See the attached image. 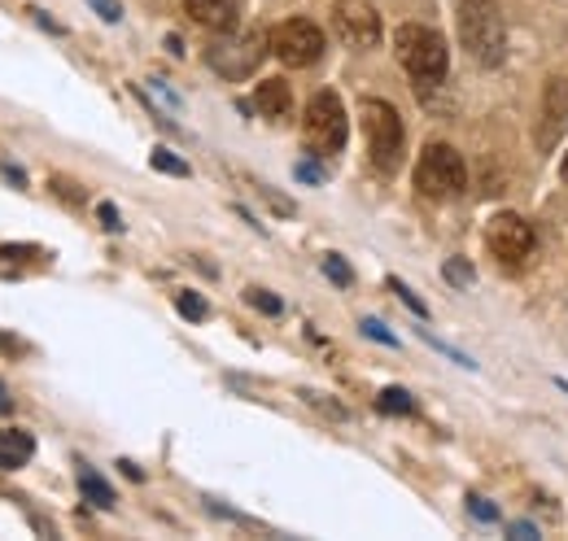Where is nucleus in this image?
Here are the masks:
<instances>
[{
	"label": "nucleus",
	"mask_w": 568,
	"mask_h": 541,
	"mask_svg": "<svg viewBox=\"0 0 568 541\" xmlns=\"http://www.w3.org/2000/svg\"><path fill=\"white\" fill-rule=\"evenodd\" d=\"M459 40L477 67H498L507 53V27L495 0H459Z\"/></svg>",
	"instance_id": "1"
},
{
	"label": "nucleus",
	"mask_w": 568,
	"mask_h": 541,
	"mask_svg": "<svg viewBox=\"0 0 568 541\" xmlns=\"http://www.w3.org/2000/svg\"><path fill=\"white\" fill-rule=\"evenodd\" d=\"M394 49H398V62L407 67V74H412L416 83H425L428 88V83H442V79H446L450 53H446V44H442V35H437V31L407 22V27H398Z\"/></svg>",
	"instance_id": "2"
},
{
	"label": "nucleus",
	"mask_w": 568,
	"mask_h": 541,
	"mask_svg": "<svg viewBox=\"0 0 568 541\" xmlns=\"http://www.w3.org/2000/svg\"><path fill=\"white\" fill-rule=\"evenodd\" d=\"M464 184H468L464 157L450 144H428L420 153V162H416V188L433 202H446V197H459Z\"/></svg>",
	"instance_id": "3"
},
{
	"label": "nucleus",
	"mask_w": 568,
	"mask_h": 541,
	"mask_svg": "<svg viewBox=\"0 0 568 541\" xmlns=\"http://www.w3.org/2000/svg\"><path fill=\"white\" fill-rule=\"evenodd\" d=\"M363 132H367V153L381 171H398L403 162V119L389 101H363Z\"/></svg>",
	"instance_id": "4"
},
{
	"label": "nucleus",
	"mask_w": 568,
	"mask_h": 541,
	"mask_svg": "<svg viewBox=\"0 0 568 541\" xmlns=\"http://www.w3.org/2000/svg\"><path fill=\"white\" fill-rule=\"evenodd\" d=\"M306 144L315 153H324V157L346 144V110H342L337 92L311 96V105H306Z\"/></svg>",
	"instance_id": "5"
},
{
	"label": "nucleus",
	"mask_w": 568,
	"mask_h": 541,
	"mask_svg": "<svg viewBox=\"0 0 568 541\" xmlns=\"http://www.w3.org/2000/svg\"><path fill=\"white\" fill-rule=\"evenodd\" d=\"M267 35L263 31H245V35H232V40H219L211 53H206V62L211 70H219L223 79H250L258 62H263V53H267Z\"/></svg>",
	"instance_id": "6"
},
{
	"label": "nucleus",
	"mask_w": 568,
	"mask_h": 541,
	"mask_svg": "<svg viewBox=\"0 0 568 541\" xmlns=\"http://www.w3.org/2000/svg\"><path fill=\"white\" fill-rule=\"evenodd\" d=\"M267 40H272V53L281 58L284 67H311L324 53V31L315 22H306V18H288Z\"/></svg>",
	"instance_id": "7"
},
{
	"label": "nucleus",
	"mask_w": 568,
	"mask_h": 541,
	"mask_svg": "<svg viewBox=\"0 0 568 541\" xmlns=\"http://www.w3.org/2000/svg\"><path fill=\"white\" fill-rule=\"evenodd\" d=\"M486 241H490V254H495L498 263H507V267H520V263H529L534 258V227L525 223V218H516V214H498L495 223H490V232H486Z\"/></svg>",
	"instance_id": "8"
},
{
	"label": "nucleus",
	"mask_w": 568,
	"mask_h": 541,
	"mask_svg": "<svg viewBox=\"0 0 568 541\" xmlns=\"http://www.w3.org/2000/svg\"><path fill=\"white\" fill-rule=\"evenodd\" d=\"M333 22H337V35H342L351 49H372V44L381 40V13H376L367 0H337Z\"/></svg>",
	"instance_id": "9"
},
{
	"label": "nucleus",
	"mask_w": 568,
	"mask_h": 541,
	"mask_svg": "<svg viewBox=\"0 0 568 541\" xmlns=\"http://www.w3.org/2000/svg\"><path fill=\"white\" fill-rule=\"evenodd\" d=\"M568 132V79H551L542 92V123H538V144L551 149Z\"/></svg>",
	"instance_id": "10"
},
{
	"label": "nucleus",
	"mask_w": 568,
	"mask_h": 541,
	"mask_svg": "<svg viewBox=\"0 0 568 541\" xmlns=\"http://www.w3.org/2000/svg\"><path fill=\"white\" fill-rule=\"evenodd\" d=\"M36 455V437L22 428H0V472H18L27 468Z\"/></svg>",
	"instance_id": "11"
},
{
	"label": "nucleus",
	"mask_w": 568,
	"mask_h": 541,
	"mask_svg": "<svg viewBox=\"0 0 568 541\" xmlns=\"http://www.w3.org/2000/svg\"><path fill=\"white\" fill-rule=\"evenodd\" d=\"M189 18L211 27V31H232L236 27V0H184Z\"/></svg>",
	"instance_id": "12"
},
{
	"label": "nucleus",
	"mask_w": 568,
	"mask_h": 541,
	"mask_svg": "<svg viewBox=\"0 0 568 541\" xmlns=\"http://www.w3.org/2000/svg\"><path fill=\"white\" fill-rule=\"evenodd\" d=\"M254 105H258L263 119L281 123V119H288V110H293V92H288L284 79H263L258 92H254Z\"/></svg>",
	"instance_id": "13"
},
{
	"label": "nucleus",
	"mask_w": 568,
	"mask_h": 541,
	"mask_svg": "<svg viewBox=\"0 0 568 541\" xmlns=\"http://www.w3.org/2000/svg\"><path fill=\"white\" fill-rule=\"evenodd\" d=\"M79 489H83V498H88L92 507H101V511H110V507L119 502V498H114V489L92 472V468H79Z\"/></svg>",
	"instance_id": "14"
},
{
	"label": "nucleus",
	"mask_w": 568,
	"mask_h": 541,
	"mask_svg": "<svg viewBox=\"0 0 568 541\" xmlns=\"http://www.w3.org/2000/svg\"><path fill=\"white\" fill-rule=\"evenodd\" d=\"M149 166H153V171H166V175H180V180L189 175V162L175 157L171 149H153V153H149Z\"/></svg>",
	"instance_id": "15"
},
{
	"label": "nucleus",
	"mask_w": 568,
	"mask_h": 541,
	"mask_svg": "<svg viewBox=\"0 0 568 541\" xmlns=\"http://www.w3.org/2000/svg\"><path fill=\"white\" fill-rule=\"evenodd\" d=\"M376 406H381V410H385V415H412V394H407V389H385V394H381V398H376Z\"/></svg>",
	"instance_id": "16"
},
{
	"label": "nucleus",
	"mask_w": 568,
	"mask_h": 541,
	"mask_svg": "<svg viewBox=\"0 0 568 541\" xmlns=\"http://www.w3.org/2000/svg\"><path fill=\"white\" fill-rule=\"evenodd\" d=\"M324 275H328L333 284H342V288H351V284H355V270L346 267L337 254H328V258H324Z\"/></svg>",
	"instance_id": "17"
},
{
	"label": "nucleus",
	"mask_w": 568,
	"mask_h": 541,
	"mask_svg": "<svg viewBox=\"0 0 568 541\" xmlns=\"http://www.w3.org/2000/svg\"><path fill=\"white\" fill-rule=\"evenodd\" d=\"M175 306H180V315H184V319H206V315H211V310H206V302H202L197 293H180V297H175Z\"/></svg>",
	"instance_id": "18"
},
{
	"label": "nucleus",
	"mask_w": 568,
	"mask_h": 541,
	"mask_svg": "<svg viewBox=\"0 0 568 541\" xmlns=\"http://www.w3.org/2000/svg\"><path fill=\"white\" fill-rule=\"evenodd\" d=\"M245 297H250V306H254V310H263V315H281V310H284L281 297H272L267 288H250Z\"/></svg>",
	"instance_id": "19"
},
{
	"label": "nucleus",
	"mask_w": 568,
	"mask_h": 541,
	"mask_svg": "<svg viewBox=\"0 0 568 541\" xmlns=\"http://www.w3.org/2000/svg\"><path fill=\"white\" fill-rule=\"evenodd\" d=\"M389 288H394V293H398V297H403V302H407V306H412V310H416V315L425 319V315H428V310H425V302H420V297H416V293H412L407 284H398V279H389Z\"/></svg>",
	"instance_id": "20"
},
{
	"label": "nucleus",
	"mask_w": 568,
	"mask_h": 541,
	"mask_svg": "<svg viewBox=\"0 0 568 541\" xmlns=\"http://www.w3.org/2000/svg\"><path fill=\"white\" fill-rule=\"evenodd\" d=\"M468 511H473L477 520H486V524H495V520H498V511L486 502V498H468Z\"/></svg>",
	"instance_id": "21"
},
{
	"label": "nucleus",
	"mask_w": 568,
	"mask_h": 541,
	"mask_svg": "<svg viewBox=\"0 0 568 541\" xmlns=\"http://www.w3.org/2000/svg\"><path fill=\"white\" fill-rule=\"evenodd\" d=\"M446 279H455V284H473V267L459 263V258H450V263H446Z\"/></svg>",
	"instance_id": "22"
},
{
	"label": "nucleus",
	"mask_w": 568,
	"mask_h": 541,
	"mask_svg": "<svg viewBox=\"0 0 568 541\" xmlns=\"http://www.w3.org/2000/svg\"><path fill=\"white\" fill-rule=\"evenodd\" d=\"M88 4H92V9H97V13L105 18V22H119V18H123V9H119V0H88Z\"/></svg>",
	"instance_id": "23"
},
{
	"label": "nucleus",
	"mask_w": 568,
	"mask_h": 541,
	"mask_svg": "<svg viewBox=\"0 0 568 541\" xmlns=\"http://www.w3.org/2000/svg\"><path fill=\"white\" fill-rule=\"evenodd\" d=\"M97 214H101V223H105V232H123V218H119V210H114V205H110V202L101 205Z\"/></svg>",
	"instance_id": "24"
},
{
	"label": "nucleus",
	"mask_w": 568,
	"mask_h": 541,
	"mask_svg": "<svg viewBox=\"0 0 568 541\" xmlns=\"http://www.w3.org/2000/svg\"><path fill=\"white\" fill-rule=\"evenodd\" d=\"M363 333H367L372 340H381V345H398V340L385 333V324H376V319H363Z\"/></svg>",
	"instance_id": "25"
},
{
	"label": "nucleus",
	"mask_w": 568,
	"mask_h": 541,
	"mask_svg": "<svg viewBox=\"0 0 568 541\" xmlns=\"http://www.w3.org/2000/svg\"><path fill=\"white\" fill-rule=\"evenodd\" d=\"M297 180H306V184H320V180H324V171H320V166H311V162H297Z\"/></svg>",
	"instance_id": "26"
},
{
	"label": "nucleus",
	"mask_w": 568,
	"mask_h": 541,
	"mask_svg": "<svg viewBox=\"0 0 568 541\" xmlns=\"http://www.w3.org/2000/svg\"><path fill=\"white\" fill-rule=\"evenodd\" d=\"M0 175H4V180H13L18 188H27V175H22L18 166H9V162H0Z\"/></svg>",
	"instance_id": "27"
},
{
	"label": "nucleus",
	"mask_w": 568,
	"mask_h": 541,
	"mask_svg": "<svg viewBox=\"0 0 568 541\" xmlns=\"http://www.w3.org/2000/svg\"><path fill=\"white\" fill-rule=\"evenodd\" d=\"M27 254H40V249H36V245H18V249L4 245V249H0V258H27Z\"/></svg>",
	"instance_id": "28"
},
{
	"label": "nucleus",
	"mask_w": 568,
	"mask_h": 541,
	"mask_svg": "<svg viewBox=\"0 0 568 541\" xmlns=\"http://www.w3.org/2000/svg\"><path fill=\"white\" fill-rule=\"evenodd\" d=\"M511 538H538V533H534V524H511Z\"/></svg>",
	"instance_id": "29"
},
{
	"label": "nucleus",
	"mask_w": 568,
	"mask_h": 541,
	"mask_svg": "<svg viewBox=\"0 0 568 541\" xmlns=\"http://www.w3.org/2000/svg\"><path fill=\"white\" fill-rule=\"evenodd\" d=\"M13 410V398H9V389H4V380H0V415H9Z\"/></svg>",
	"instance_id": "30"
},
{
	"label": "nucleus",
	"mask_w": 568,
	"mask_h": 541,
	"mask_svg": "<svg viewBox=\"0 0 568 541\" xmlns=\"http://www.w3.org/2000/svg\"><path fill=\"white\" fill-rule=\"evenodd\" d=\"M0 349H9V354H18L22 345H18V340H13V337H0Z\"/></svg>",
	"instance_id": "31"
},
{
	"label": "nucleus",
	"mask_w": 568,
	"mask_h": 541,
	"mask_svg": "<svg viewBox=\"0 0 568 541\" xmlns=\"http://www.w3.org/2000/svg\"><path fill=\"white\" fill-rule=\"evenodd\" d=\"M560 175H565V184H568V153H565V166H560Z\"/></svg>",
	"instance_id": "32"
}]
</instances>
